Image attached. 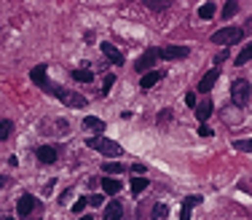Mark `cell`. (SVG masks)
Masks as SVG:
<instances>
[{
  "label": "cell",
  "instance_id": "obj_1",
  "mask_svg": "<svg viewBox=\"0 0 252 220\" xmlns=\"http://www.w3.org/2000/svg\"><path fill=\"white\" fill-rule=\"evenodd\" d=\"M43 92H49V94H54V97H59L62 102L67 105V108H86V97H83V94L70 92V89H65V86H56V83H51V81L43 86Z\"/></svg>",
  "mask_w": 252,
  "mask_h": 220
},
{
  "label": "cell",
  "instance_id": "obj_2",
  "mask_svg": "<svg viewBox=\"0 0 252 220\" xmlns=\"http://www.w3.org/2000/svg\"><path fill=\"white\" fill-rule=\"evenodd\" d=\"M16 212H19V218H22V220H41L43 207H41V201H38L35 196L25 194L19 201H16Z\"/></svg>",
  "mask_w": 252,
  "mask_h": 220
},
{
  "label": "cell",
  "instance_id": "obj_3",
  "mask_svg": "<svg viewBox=\"0 0 252 220\" xmlns=\"http://www.w3.org/2000/svg\"><path fill=\"white\" fill-rule=\"evenodd\" d=\"M86 145H89L91 150H100L102 156H110V159H118V156L124 153L121 145H118L116 140H107V137H89Z\"/></svg>",
  "mask_w": 252,
  "mask_h": 220
},
{
  "label": "cell",
  "instance_id": "obj_4",
  "mask_svg": "<svg viewBox=\"0 0 252 220\" xmlns=\"http://www.w3.org/2000/svg\"><path fill=\"white\" fill-rule=\"evenodd\" d=\"M231 99H233V105H236V108H247V105H250V81H247V78L233 81Z\"/></svg>",
  "mask_w": 252,
  "mask_h": 220
},
{
  "label": "cell",
  "instance_id": "obj_5",
  "mask_svg": "<svg viewBox=\"0 0 252 220\" xmlns=\"http://www.w3.org/2000/svg\"><path fill=\"white\" fill-rule=\"evenodd\" d=\"M244 38V30L242 27H223V30H217L215 35H212V43H217V46H231V43H239Z\"/></svg>",
  "mask_w": 252,
  "mask_h": 220
},
{
  "label": "cell",
  "instance_id": "obj_6",
  "mask_svg": "<svg viewBox=\"0 0 252 220\" xmlns=\"http://www.w3.org/2000/svg\"><path fill=\"white\" fill-rule=\"evenodd\" d=\"M156 62H158V49H148V51L134 62V70L137 73H148L153 65H156Z\"/></svg>",
  "mask_w": 252,
  "mask_h": 220
},
{
  "label": "cell",
  "instance_id": "obj_7",
  "mask_svg": "<svg viewBox=\"0 0 252 220\" xmlns=\"http://www.w3.org/2000/svg\"><path fill=\"white\" fill-rule=\"evenodd\" d=\"M191 54L185 46H164L158 49V59H185V56Z\"/></svg>",
  "mask_w": 252,
  "mask_h": 220
},
{
  "label": "cell",
  "instance_id": "obj_8",
  "mask_svg": "<svg viewBox=\"0 0 252 220\" xmlns=\"http://www.w3.org/2000/svg\"><path fill=\"white\" fill-rule=\"evenodd\" d=\"M41 132L43 134H67V132H70V126H67V121L56 118V121H43L41 123Z\"/></svg>",
  "mask_w": 252,
  "mask_h": 220
},
{
  "label": "cell",
  "instance_id": "obj_9",
  "mask_svg": "<svg viewBox=\"0 0 252 220\" xmlns=\"http://www.w3.org/2000/svg\"><path fill=\"white\" fill-rule=\"evenodd\" d=\"M35 156H38L41 164H54V161L59 159V150H56L54 145H41V148L35 150Z\"/></svg>",
  "mask_w": 252,
  "mask_h": 220
},
{
  "label": "cell",
  "instance_id": "obj_10",
  "mask_svg": "<svg viewBox=\"0 0 252 220\" xmlns=\"http://www.w3.org/2000/svg\"><path fill=\"white\" fill-rule=\"evenodd\" d=\"M217 78H220V70H217V67H215V70H209L207 75H204L202 81H199V92H202V94L212 92V86H215V83H217Z\"/></svg>",
  "mask_w": 252,
  "mask_h": 220
},
{
  "label": "cell",
  "instance_id": "obj_11",
  "mask_svg": "<svg viewBox=\"0 0 252 220\" xmlns=\"http://www.w3.org/2000/svg\"><path fill=\"white\" fill-rule=\"evenodd\" d=\"M102 54H105L107 59L113 62V65H124V54L118 51V49L113 46V43H102Z\"/></svg>",
  "mask_w": 252,
  "mask_h": 220
},
{
  "label": "cell",
  "instance_id": "obj_12",
  "mask_svg": "<svg viewBox=\"0 0 252 220\" xmlns=\"http://www.w3.org/2000/svg\"><path fill=\"white\" fill-rule=\"evenodd\" d=\"M124 218V204L121 201H110L105 207V220H121Z\"/></svg>",
  "mask_w": 252,
  "mask_h": 220
},
{
  "label": "cell",
  "instance_id": "obj_13",
  "mask_svg": "<svg viewBox=\"0 0 252 220\" xmlns=\"http://www.w3.org/2000/svg\"><path fill=\"white\" fill-rule=\"evenodd\" d=\"M161 78H164V73H158V70H151V73H145V75H142L140 86H142V89H145V92H148V89H153V86H156L158 81H161Z\"/></svg>",
  "mask_w": 252,
  "mask_h": 220
},
{
  "label": "cell",
  "instance_id": "obj_14",
  "mask_svg": "<svg viewBox=\"0 0 252 220\" xmlns=\"http://www.w3.org/2000/svg\"><path fill=\"white\" fill-rule=\"evenodd\" d=\"M83 126L91 129V132H97V134L105 132V121H102V118H97V116H86L83 118Z\"/></svg>",
  "mask_w": 252,
  "mask_h": 220
},
{
  "label": "cell",
  "instance_id": "obj_15",
  "mask_svg": "<svg viewBox=\"0 0 252 220\" xmlns=\"http://www.w3.org/2000/svg\"><path fill=\"white\" fill-rule=\"evenodd\" d=\"M193 110H196V118H199V123H204V121H207V118L212 116V110H215V105H212V102H202V105H196Z\"/></svg>",
  "mask_w": 252,
  "mask_h": 220
},
{
  "label": "cell",
  "instance_id": "obj_16",
  "mask_svg": "<svg viewBox=\"0 0 252 220\" xmlns=\"http://www.w3.org/2000/svg\"><path fill=\"white\" fill-rule=\"evenodd\" d=\"M30 78L32 81L38 83V86H46V83H49V78H46V65H38V67H32V73H30Z\"/></svg>",
  "mask_w": 252,
  "mask_h": 220
},
{
  "label": "cell",
  "instance_id": "obj_17",
  "mask_svg": "<svg viewBox=\"0 0 252 220\" xmlns=\"http://www.w3.org/2000/svg\"><path fill=\"white\" fill-rule=\"evenodd\" d=\"M73 81L91 83V81H94V73H91V70H86V67H78V70H73Z\"/></svg>",
  "mask_w": 252,
  "mask_h": 220
},
{
  "label": "cell",
  "instance_id": "obj_18",
  "mask_svg": "<svg viewBox=\"0 0 252 220\" xmlns=\"http://www.w3.org/2000/svg\"><path fill=\"white\" fill-rule=\"evenodd\" d=\"M102 188H105V194H118L121 191V183H118L116 177H102Z\"/></svg>",
  "mask_w": 252,
  "mask_h": 220
},
{
  "label": "cell",
  "instance_id": "obj_19",
  "mask_svg": "<svg viewBox=\"0 0 252 220\" xmlns=\"http://www.w3.org/2000/svg\"><path fill=\"white\" fill-rule=\"evenodd\" d=\"M145 188H148V180L145 177H131V194H134V196H140Z\"/></svg>",
  "mask_w": 252,
  "mask_h": 220
},
{
  "label": "cell",
  "instance_id": "obj_20",
  "mask_svg": "<svg viewBox=\"0 0 252 220\" xmlns=\"http://www.w3.org/2000/svg\"><path fill=\"white\" fill-rule=\"evenodd\" d=\"M215 11H217L215 3H204L202 8H199V19H212V16H215Z\"/></svg>",
  "mask_w": 252,
  "mask_h": 220
},
{
  "label": "cell",
  "instance_id": "obj_21",
  "mask_svg": "<svg viewBox=\"0 0 252 220\" xmlns=\"http://www.w3.org/2000/svg\"><path fill=\"white\" fill-rule=\"evenodd\" d=\"M11 132H14V123L8 118H0V140H8Z\"/></svg>",
  "mask_w": 252,
  "mask_h": 220
},
{
  "label": "cell",
  "instance_id": "obj_22",
  "mask_svg": "<svg viewBox=\"0 0 252 220\" xmlns=\"http://www.w3.org/2000/svg\"><path fill=\"white\" fill-rule=\"evenodd\" d=\"M145 5H148L151 11H167L172 3H169V0H145Z\"/></svg>",
  "mask_w": 252,
  "mask_h": 220
},
{
  "label": "cell",
  "instance_id": "obj_23",
  "mask_svg": "<svg viewBox=\"0 0 252 220\" xmlns=\"http://www.w3.org/2000/svg\"><path fill=\"white\" fill-rule=\"evenodd\" d=\"M236 11H239V3H236V0H228L226 8H223V19H231V16L236 14Z\"/></svg>",
  "mask_w": 252,
  "mask_h": 220
},
{
  "label": "cell",
  "instance_id": "obj_24",
  "mask_svg": "<svg viewBox=\"0 0 252 220\" xmlns=\"http://www.w3.org/2000/svg\"><path fill=\"white\" fill-rule=\"evenodd\" d=\"M250 56H252V46H244L242 51H239V56H236V65L242 67V65H247L250 62Z\"/></svg>",
  "mask_w": 252,
  "mask_h": 220
},
{
  "label": "cell",
  "instance_id": "obj_25",
  "mask_svg": "<svg viewBox=\"0 0 252 220\" xmlns=\"http://www.w3.org/2000/svg\"><path fill=\"white\" fill-rule=\"evenodd\" d=\"M102 169L107 172V177H110V174H121V172H124V167L118 164V161H107V164L102 167Z\"/></svg>",
  "mask_w": 252,
  "mask_h": 220
},
{
  "label": "cell",
  "instance_id": "obj_26",
  "mask_svg": "<svg viewBox=\"0 0 252 220\" xmlns=\"http://www.w3.org/2000/svg\"><path fill=\"white\" fill-rule=\"evenodd\" d=\"M167 215H169L167 204H156V207H153V218H156V220H167Z\"/></svg>",
  "mask_w": 252,
  "mask_h": 220
},
{
  "label": "cell",
  "instance_id": "obj_27",
  "mask_svg": "<svg viewBox=\"0 0 252 220\" xmlns=\"http://www.w3.org/2000/svg\"><path fill=\"white\" fill-rule=\"evenodd\" d=\"M202 204V196H185V201H182V207L185 210H193V207Z\"/></svg>",
  "mask_w": 252,
  "mask_h": 220
},
{
  "label": "cell",
  "instance_id": "obj_28",
  "mask_svg": "<svg viewBox=\"0 0 252 220\" xmlns=\"http://www.w3.org/2000/svg\"><path fill=\"white\" fill-rule=\"evenodd\" d=\"M233 148H236V150H244V153H250V150H252V143H250V140H236V143H233Z\"/></svg>",
  "mask_w": 252,
  "mask_h": 220
},
{
  "label": "cell",
  "instance_id": "obj_29",
  "mask_svg": "<svg viewBox=\"0 0 252 220\" xmlns=\"http://www.w3.org/2000/svg\"><path fill=\"white\" fill-rule=\"evenodd\" d=\"M113 83H116V75H105V86H102V94H107L113 89Z\"/></svg>",
  "mask_w": 252,
  "mask_h": 220
},
{
  "label": "cell",
  "instance_id": "obj_30",
  "mask_svg": "<svg viewBox=\"0 0 252 220\" xmlns=\"http://www.w3.org/2000/svg\"><path fill=\"white\" fill-rule=\"evenodd\" d=\"M226 59H228V51H226V49H223V51L215 56V65H217V70H220V65H223V62H226Z\"/></svg>",
  "mask_w": 252,
  "mask_h": 220
},
{
  "label": "cell",
  "instance_id": "obj_31",
  "mask_svg": "<svg viewBox=\"0 0 252 220\" xmlns=\"http://www.w3.org/2000/svg\"><path fill=\"white\" fill-rule=\"evenodd\" d=\"M86 204H89V201H86V196H83V199H78V201H76L73 212H83V210H86Z\"/></svg>",
  "mask_w": 252,
  "mask_h": 220
},
{
  "label": "cell",
  "instance_id": "obj_32",
  "mask_svg": "<svg viewBox=\"0 0 252 220\" xmlns=\"http://www.w3.org/2000/svg\"><path fill=\"white\" fill-rule=\"evenodd\" d=\"M185 105H188V108H196V94H193V92L185 94Z\"/></svg>",
  "mask_w": 252,
  "mask_h": 220
},
{
  "label": "cell",
  "instance_id": "obj_33",
  "mask_svg": "<svg viewBox=\"0 0 252 220\" xmlns=\"http://www.w3.org/2000/svg\"><path fill=\"white\" fill-rule=\"evenodd\" d=\"M86 201H89L91 207H100V204H102V196H100V194H94V196H89Z\"/></svg>",
  "mask_w": 252,
  "mask_h": 220
},
{
  "label": "cell",
  "instance_id": "obj_34",
  "mask_svg": "<svg viewBox=\"0 0 252 220\" xmlns=\"http://www.w3.org/2000/svg\"><path fill=\"white\" fill-rule=\"evenodd\" d=\"M131 172H134L137 177H142V172H145V167H142V164H134V167H131Z\"/></svg>",
  "mask_w": 252,
  "mask_h": 220
},
{
  "label": "cell",
  "instance_id": "obj_35",
  "mask_svg": "<svg viewBox=\"0 0 252 220\" xmlns=\"http://www.w3.org/2000/svg\"><path fill=\"white\" fill-rule=\"evenodd\" d=\"M199 134H202V137H212V129L209 126H199Z\"/></svg>",
  "mask_w": 252,
  "mask_h": 220
},
{
  "label": "cell",
  "instance_id": "obj_36",
  "mask_svg": "<svg viewBox=\"0 0 252 220\" xmlns=\"http://www.w3.org/2000/svg\"><path fill=\"white\" fill-rule=\"evenodd\" d=\"M169 118H172V110H164L161 116H158V121H169Z\"/></svg>",
  "mask_w": 252,
  "mask_h": 220
},
{
  "label": "cell",
  "instance_id": "obj_37",
  "mask_svg": "<svg viewBox=\"0 0 252 220\" xmlns=\"http://www.w3.org/2000/svg\"><path fill=\"white\" fill-rule=\"evenodd\" d=\"M180 220H191V210H185V207H182V212H180Z\"/></svg>",
  "mask_w": 252,
  "mask_h": 220
},
{
  "label": "cell",
  "instance_id": "obj_38",
  "mask_svg": "<svg viewBox=\"0 0 252 220\" xmlns=\"http://www.w3.org/2000/svg\"><path fill=\"white\" fill-rule=\"evenodd\" d=\"M0 220H14V218H8V215H3V218H0Z\"/></svg>",
  "mask_w": 252,
  "mask_h": 220
},
{
  "label": "cell",
  "instance_id": "obj_39",
  "mask_svg": "<svg viewBox=\"0 0 252 220\" xmlns=\"http://www.w3.org/2000/svg\"><path fill=\"white\" fill-rule=\"evenodd\" d=\"M81 220H91V215H83V218H81Z\"/></svg>",
  "mask_w": 252,
  "mask_h": 220
}]
</instances>
